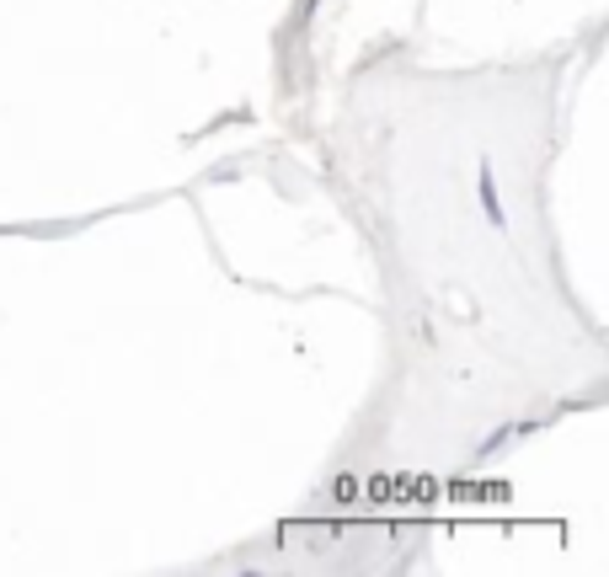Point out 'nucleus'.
Instances as JSON below:
<instances>
[{"label":"nucleus","instance_id":"f257e3e1","mask_svg":"<svg viewBox=\"0 0 609 577\" xmlns=\"http://www.w3.org/2000/svg\"><path fill=\"white\" fill-rule=\"evenodd\" d=\"M476 198H481V214H487L492 230H508V214H503V198H497V182H492V161L481 155L476 166Z\"/></svg>","mask_w":609,"mask_h":577}]
</instances>
